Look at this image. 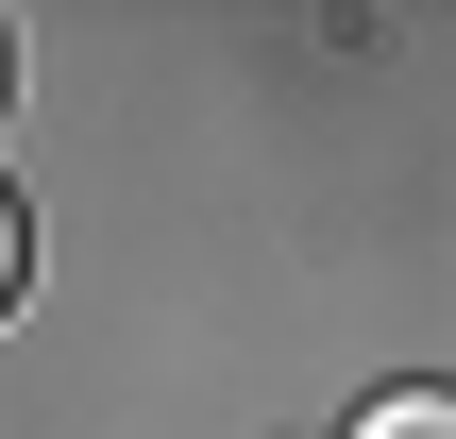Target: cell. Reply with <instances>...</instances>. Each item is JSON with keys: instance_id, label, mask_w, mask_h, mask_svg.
<instances>
[{"instance_id": "1", "label": "cell", "mask_w": 456, "mask_h": 439, "mask_svg": "<svg viewBox=\"0 0 456 439\" xmlns=\"http://www.w3.org/2000/svg\"><path fill=\"white\" fill-rule=\"evenodd\" d=\"M355 439H456V406H440V389H389V406H372Z\"/></svg>"}, {"instance_id": "2", "label": "cell", "mask_w": 456, "mask_h": 439, "mask_svg": "<svg viewBox=\"0 0 456 439\" xmlns=\"http://www.w3.org/2000/svg\"><path fill=\"white\" fill-rule=\"evenodd\" d=\"M17 271H34V220H17V186H0V305H17Z\"/></svg>"}]
</instances>
